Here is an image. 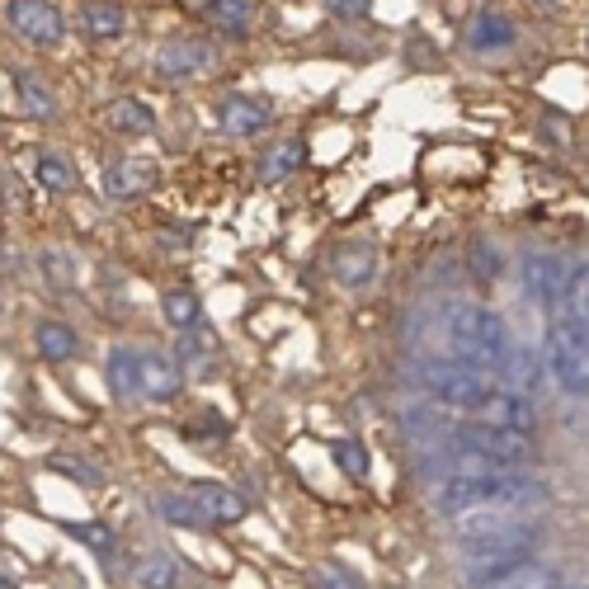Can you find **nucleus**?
<instances>
[{"label":"nucleus","mask_w":589,"mask_h":589,"mask_svg":"<svg viewBox=\"0 0 589 589\" xmlns=\"http://www.w3.org/2000/svg\"><path fill=\"white\" fill-rule=\"evenodd\" d=\"M449 344L453 354L471 358V364H500L510 349V330L491 307L457 302V307H449Z\"/></svg>","instance_id":"1"},{"label":"nucleus","mask_w":589,"mask_h":589,"mask_svg":"<svg viewBox=\"0 0 589 589\" xmlns=\"http://www.w3.org/2000/svg\"><path fill=\"white\" fill-rule=\"evenodd\" d=\"M425 392L449 410H486L495 396V378L486 368H467V364H449V358H429L420 368Z\"/></svg>","instance_id":"2"},{"label":"nucleus","mask_w":589,"mask_h":589,"mask_svg":"<svg viewBox=\"0 0 589 589\" xmlns=\"http://www.w3.org/2000/svg\"><path fill=\"white\" fill-rule=\"evenodd\" d=\"M542 368L570 396H589V330L580 321H552L542 340Z\"/></svg>","instance_id":"3"},{"label":"nucleus","mask_w":589,"mask_h":589,"mask_svg":"<svg viewBox=\"0 0 589 589\" xmlns=\"http://www.w3.org/2000/svg\"><path fill=\"white\" fill-rule=\"evenodd\" d=\"M457 439L467 443V449H477L486 453L495 467H524V463H533L538 449H533V439L528 434H514V429H500V425H486V420H471L457 429Z\"/></svg>","instance_id":"4"},{"label":"nucleus","mask_w":589,"mask_h":589,"mask_svg":"<svg viewBox=\"0 0 589 589\" xmlns=\"http://www.w3.org/2000/svg\"><path fill=\"white\" fill-rule=\"evenodd\" d=\"M570 283H576V269H570L556 250H538L524 260V293L538 302V307H562L570 297Z\"/></svg>","instance_id":"5"},{"label":"nucleus","mask_w":589,"mask_h":589,"mask_svg":"<svg viewBox=\"0 0 589 589\" xmlns=\"http://www.w3.org/2000/svg\"><path fill=\"white\" fill-rule=\"evenodd\" d=\"M10 24L34 48H62L66 38V20L52 0H10Z\"/></svg>","instance_id":"6"},{"label":"nucleus","mask_w":589,"mask_h":589,"mask_svg":"<svg viewBox=\"0 0 589 589\" xmlns=\"http://www.w3.org/2000/svg\"><path fill=\"white\" fill-rule=\"evenodd\" d=\"M562 585L552 566L519 556V562H495V566H477L471 570V589H552Z\"/></svg>","instance_id":"7"},{"label":"nucleus","mask_w":589,"mask_h":589,"mask_svg":"<svg viewBox=\"0 0 589 589\" xmlns=\"http://www.w3.org/2000/svg\"><path fill=\"white\" fill-rule=\"evenodd\" d=\"M212 62H218V52H212L204 38H170L156 48V76H165V81L208 76Z\"/></svg>","instance_id":"8"},{"label":"nucleus","mask_w":589,"mask_h":589,"mask_svg":"<svg viewBox=\"0 0 589 589\" xmlns=\"http://www.w3.org/2000/svg\"><path fill=\"white\" fill-rule=\"evenodd\" d=\"M538 542V528L533 524H510V528H500V533L491 538H477V542H467V556H471V570L477 566H495V562H519V556H528V548Z\"/></svg>","instance_id":"9"},{"label":"nucleus","mask_w":589,"mask_h":589,"mask_svg":"<svg viewBox=\"0 0 589 589\" xmlns=\"http://www.w3.org/2000/svg\"><path fill=\"white\" fill-rule=\"evenodd\" d=\"M269 119H274V105L260 95H226L218 99V123L226 137H255L265 133Z\"/></svg>","instance_id":"10"},{"label":"nucleus","mask_w":589,"mask_h":589,"mask_svg":"<svg viewBox=\"0 0 589 589\" xmlns=\"http://www.w3.org/2000/svg\"><path fill=\"white\" fill-rule=\"evenodd\" d=\"M330 269H335V279L344 283V289L364 293L382 274V255L372 246H364V241H349V246H340L335 255H330Z\"/></svg>","instance_id":"11"},{"label":"nucleus","mask_w":589,"mask_h":589,"mask_svg":"<svg viewBox=\"0 0 589 589\" xmlns=\"http://www.w3.org/2000/svg\"><path fill=\"white\" fill-rule=\"evenodd\" d=\"M156 180H161L156 161H137V156L105 165V194L119 198V204H127V198H142L147 189H156Z\"/></svg>","instance_id":"12"},{"label":"nucleus","mask_w":589,"mask_h":589,"mask_svg":"<svg viewBox=\"0 0 589 589\" xmlns=\"http://www.w3.org/2000/svg\"><path fill=\"white\" fill-rule=\"evenodd\" d=\"M184 495L194 500L208 524H241L246 519V500H241L236 491H226V486H218V481H194Z\"/></svg>","instance_id":"13"},{"label":"nucleus","mask_w":589,"mask_h":589,"mask_svg":"<svg viewBox=\"0 0 589 589\" xmlns=\"http://www.w3.org/2000/svg\"><path fill=\"white\" fill-rule=\"evenodd\" d=\"M486 425H500V429H514V434L533 439L538 406L528 396H519V392H500V396H491V406H486Z\"/></svg>","instance_id":"14"},{"label":"nucleus","mask_w":589,"mask_h":589,"mask_svg":"<svg viewBox=\"0 0 589 589\" xmlns=\"http://www.w3.org/2000/svg\"><path fill=\"white\" fill-rule=\"evenodd\" d=\"M105 378H109L113 401H133V396H142V354H137V349H127V344H113L109 358H105Z\"/></svg>","instance_id":"15"},{"label":"nucleus","mask_w":589,"mask_h":589,"mask_svg":"<svg viewBox=\"0 0 589 589\" xmlns=\"http://www.w3.org/2000/svg\"><path fill=\"white\" fill-rule=\"evenodd\" d=\"M180 386H184V372L180 364L170 354H142V396H151V401H175L180 396Z\"/></svg>","instance_id":"16"},{"label":"nucleus","mask_w":589,"mask_h":589,"mask_svg":"<svg viewBox=\"0 0 589 589\" xmlns=\"http://www.w3.org/2000/svg\"><path fill=\"white\" fill-rule=\"evenodd\" d=\"M81 34L95 42H119L127 34V10L113 0H85L81 5Z\"/></svg>","instance_id":"17"},{"label":"nucleus","mask_w":589,"mask_h":589,"mask_svg":"<svg viewBox=\"0 0 589 589\" xmlns=\"http://www.w3.org/2000/svg\"><path fill=\"white\" fill-rule=\"evenodd\" d=\"M514 38H519V24H514L510 14H495V10L477 14V20L467 24L471 52H500V48H514Z\"/></svg>","instance_id":"18"},{"label":"nucleus","mask_w":589,"mask_h":589,"mask_svg":"<svg viewBox=\"0 0 589 589\" xmlns=\"http://www.w3.org/2000/svg\"><path fill=\"white\" fill-rule=\"evenodd\" d=\"M495 372H500V382H505L510 392L528 396L542 382V358L533 349H505V358L495 364Z\"/></svg>","instance_id":"19"},{"label":"nucleus","mask_w":589,"mask_h":589,"mask_svg":"<svg viewBox=\"0 0 589 589\" xmlns=\"http://www.w3.org/2000/svg\"><path fill=\"white\" fill-rule=\"evenodd\" d=\"M302 161H307V142L302 137H289V142H274L265 156H260V180L265 184H279L302 170Z\"/></svg>","instance_id":"20"},{"label":"nucleus","mask_w":589,"mask_h":589,"mask_svg":"<svg viewBox=\"0 0 589 589\" xmlns=\"http://www.w3.org/2000/svg\"><path fill=\"white\" fill-rule=\"evenodd\" d=\"M34 344H38V354L48 358V364H71V358L81 354V335L71 326H62V321H38Z\"/></svg>","instance_id":"21"},{"label":"nucleus","mask_w":589,"mask_h":589,"mask_svg":"<svg viewBox=\"0 0 589 589\" xmlns=\"http://www.w3.org/2000/svg\"><path fill=\"white\" fill-rule=\"evenodd\" d=\"M204 20L218 28V34H226V38H246L250 20H255V5H250V0H208Z\"/></svg>","instance_id":"22"},{"label":"nucleus","mask_w":589,"mask_h":589,"mask_svg":"<svg viewBox=\"0 0 589 589\" xmlns=\"http://www.w3.org/2000/svg\"><path fill=\"white\" fill-rule=\"evenodd\" d=\"M161 311H165V321L175 326L180 335H189V330L208 326V321H204V302H198V293H194V289H165Z\"/></svg>","instance_id":"23"},{"label":"nucleus","mask_w":589,"mask_h":589,"mask_svg":"<svg viewBox=\"0 0 589 589\" xmlns=\"http://www.w3.org/2000/svg\"><path fill=\"white\" fill-rule=\"evenodd\" d=\"M14 95H20V105H24V113H34V119H57V99H52V90L38 81V71H20L14 76Z\"/></svg>","instance_id":"24"},{"label":"nucleus","mask_w":589,"mask_h":589,"mask_svg":"<svg viewBox=\"0 0 589 589\" xmlns=\"http://www.w3.org/2000/svg\"><path fill=\"white\" fill-rule=\"evenodd\" d=\"M109 127L123 137H147L156 127V113L142 105V99H119V105L109 109Z\"/></svg>","instance_id":"25"},{"label":"nucleus","mask_w":589,"mask_h":589,"mask_svg":"<svg viewBox=\"0 0 589 589\" xmlns=\"http://www.w3.org/2000/svg\"><path fill=\"white\" fill-rule=\"evenodd\" d=\"M467 269H471V279H477V283H495L500 269H505V255H500L495 241L471 236V246H467Z\"/></svg>","instance_id":"26"},{"label":"nucleus","mask_w":589,"mask_h":589,"mask_svg":"<svg viewBox=\"0 0 589 589\" xmlns=\"http://www.w3.org/2000/svg\"><path fill=\"white\" fill-rule=\"evenodd\" d=\"M34 180H38L48 194H71V189H76V170H71L57 151H42V156H38V161H34Z\"/></svg>","instance_id":"27"},{"label":"nucleus","mask_w":589,"mask_h":589,"mask_svg":"<svg viewBox=\"0 0 589 589\" xmlns=\"http://www.w3.org/2000/svg\"><path fill=\"white\" fill-rule=\"evenodd\" d=\"M48 467H52V471H62L66 481L85 486V491H99V486H105V471H99V467H90V463H85V457H71V453H52V457H48Z\"/></svg>","instance_id":"28"},{"label":"nucleus","mask_w":589,"mask_h":589,"mask_svg":"<svg viewBox=\"0 0 589 589\" xmlns=\"http://www.w3.org/2000/svg\"><path fill=\"white\" fill-rule=\"evenodd\" d=\"M156 510H161L170 524H180V528H204L208 524L189 495H161V500H156Z\"/></svg>","instance_id":"29"},{"label":"nucleus","mask_w":589,"mask_h":589,"mask_svg":"<svg viewBox=\"0 0 589 589\" xmlns=\"http://www.w3.org/2000/svg\"><path fill=\"white\" fill-rule=\"evenodd\" d=\"M335 463H340V471L344 477H368V449L358 439H335Z\"/></svg>","instance_id":"30"},{"label":"nucleus","mask_w":589,"mask_h":589,"mask_svg":"<svg viewBox=\"0 0 589 589\" xmlns=\"http://www.w3.org/2000/svg\"><path fill=\"white\" fill-rule=\"evenodd\" d=\"M175 585H180V570H175V562H165V556L137 566V589H175Z\"/></svg>","instance_id":"31"},{"label":"nucleus","mask_w":589,"mask_h":589,"mask_svg":"<svg viewBox=\"0 0 589 589\" xmlns=\"http://www.w3.org/2000/svg\"><path fill=\"white\" fill-rule=\"evenodd\" d=\"M66 533L76 538V542H85V548H95L99 556H109V552H113V533H109L105 524H71Z\"/></svg>","instance_id":"32"},{"label":"nucleus","mask_w":589,"mask_h":589,"mask_svg":"<svg viewBox=\"0 0 589 589\" xmlns=\"http://www.w3.org/2000/svg\"><path fill=\"white\" fill-rule=\"evenodd\" d=\"M42 269L52 274L57 289H71V283H76V269L66 265V255H62V250H48V255H42Z\"/></svg>","instance_id":"33"},{"label":"nucleus","mask_w":589,"mask_h":589,"mask_svg":"<svg viewBox=\"0 0 589 589\" xmlns=\"http://www.w3.org/2000/svg\"><path fill=\"white\" fill-rule=\"evenodd\" d=\"M368 5H372V0H330V10H335L340 20H364Z\"/></svg>","instance_id":"34"},{"label":"nucleus","mask_w":589,"mask_h":589,"mask_svg":"<svg viewBox=\"0 0 589 589\" xmlns=\"http://www.w3.org/2000/svg\"><path fill=\"white\" fill-rule=\"evenodd\" d=\"M316 580H321V589H358V585L344 576V570H335V566H321V570H316Z\"/></svg>","instance_id":"35"},{"label":"nucleus","mask_w":589,"mask_h":589,"mask_svg":"<svg viewBox=\"0 0 589 589\" xmlns=\"http://www.w3.org/2000/svg\"><path fill=\"white\" fill-rule=\"evenodd\" d=\"M538 5H542V10H556V5H562V0H538Z\"/></svg>","instance_id":"36"},{"label":"nucleus","mask_w":589,"mask_h":589,"mask_svg":"<svg viewBox=\"0 0 589 589\" xmlns=\"http://www.w3.org/2000/svg\"><path fill=\"white\" fill-rule=\"evenodd\" d=\"M552 589H589V585H552Z\"/></svg>","instance_id":"37"},{"label":"nucleus","mask_w":589,"mask_h":589,"mask_svg":"<svg viewBox=\"0 0 589 589\" xmlns=\"http://www.w3.org/2000/svg\"><path fill=\"white\" fill-rule=\"evenodd\" d=\"M0 589H14V585H10V580H5V576H0Z\"/></svg>","instance_id":"38"},{"label":"nucleus","mask_w":589,"mask_h":589,"mask_svg":"<svg viewBox=\"0 0 589 589\" xmlns=\"http://www.w3.org/2000/svg\"><path fill=\"white\" fill-rule=\"evenodd\" d=\"M585 48H589V34H585Z\"/></svg>","instance_id":"39"}]
</instances>
